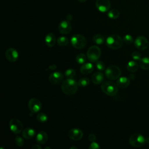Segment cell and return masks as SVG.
Instances as JSON below:
<instances>
[{"label": "cell", "mask_w": 149, "mask_h": 149, "mask_svg": "<svg viewBox=\"0 0 149 149\" xmlns=\"http://www.w3.org/2000/svg\"><path fill=\"white\" fill-rule=\"evenodd\" d=\"M78 83L73 79L67 78L61 84L62 91L66 95H73L75 94L78 88Z\"/></svg>", "instance_id": "obj_1"}, {"label": "cell", "mask_w": 149, "mask_h": 149, "mask_svg": "<svg viewBox=\"0 0 149 149\" xmlns=\"http://www.w3.org/2000/svg\"><path fill=\"white\" fill-rule=\"evenodd\" d=\"M101 89L102 91L109 96H114L118 92L117 84L111 81H105L101 84Z\"/></svg>", "instance_id": "obj_2"}, {"label": "cell", "mask_w": 149, "mask_h": 149, "mask_svg": "<svg viewBox=\"0 0 149 149\" xmlns=\"http://www.w3.org/2000/svg\"><path fill=\"white\" fill-rule=\"evenodd\" d=\"M123 44V39L117 34H112L108 37L106 40V45L113 49H117L122 47Z\"/></svg>", "instance_id": "obj_3"}, {"label": "cell", "mask_w": 149, "mask_h": 149, "mask_svg": "<svg viewBox=\"0 0 149 149\" xmlns=\"http://www.w3.org/2000/svg\"><path fill=\"white\" fill-rule=\"evenodd\" d=\"M105 74L108 79L114 80L120 77L121 70L120 68L116 65H110L105 69Z\"/></svg>", "instance_id": "obj_4"}, {"label": "cell", "mask_w": 149, "mask_h": 149, "mask_svg": "<svg viewBox=\"0 0 149 149\" xmlns=\"http://www.w3.org/2000/svg\"><path fill=\"white\" fill-rule=\"evenodd\" d=\"M70 42L74 48L76 49H82L86 46L87 41L83 35L76 34L71 37Z\"/></svg>", "instance_id": "obj_5"}, {"label": "cell", "mask_w": 149, "mask_h": 149, "mask_svg": "<svg viewBox=\"0 0 149 149\" xmlns=\"http://www.w3.org/2000/svg\"><path fill=\"white\" fill-rule=\"evenodd\" d=\"M101 54L100 48L96 45H93L87 50V58L91 62H96L100 58Z\"/></svg>", "instance_id": "obj_6"}, {"label": "cell", "mask_w": 149, "mask_h": 149, "mask_svg": "<svg viewBox=\"0 0 149 149\" xmlns=\"http://www.w3.org/2000/svg\"><path fill=\"white\" fill-rule=\"evenodd\" d=\"M130 144L134 147H140L146 143L144 136L139 133H134L129 138Z\"/></svg>", "instance_id": "obj_7"}, {"label": "cell", "mask_w": 149, "mask_h": 149, "mask_svg": "<svg viewBox=\"0 0 149 149\" xmlns=\"http://www.w3.org/2000/svg\"><path fill=\"white\" fill-rule=\"evenodd\" d=\"M9 129L15 134H19L23 131V126L22 122L16 118H12L9 122Z\"/></svg>", "instance_id": "obj_8"}, {"label": "cell", "mask_w": 149, "mask_h": 149, "mask_svg": "<svg viewBox=\"0 0 149 149\" xmlns=\"http://www.w3.org/2000/svg\"><path fill=\"white\" fill-rule=\"evenodd\" d=\"M28 107L31 112L37 113L41 110L42 108V104L38 99L32 98L29 101Z\"/></svg>", "instance_id": "obj_9"}, {"label": "cell", "mask_w": 149, "mask_h": 149, "mask_svg": "<svg viewBox=\"0 0 149 149\" xmlns=\"http://www.w3.org/2000/svg\"><path fill=\"white\" fill-rule=\"evenodd\" d=\"M134 46L139 50H145L148 47V41L144 36L137 37L134 41Z\"/></svg>", "instance_id": "obj_10"}, {"label": "cell", "mask_w": 149, "mask_h": 149, "mask_svg": "<svg viewBox=\"0 0 149 149\" xmlns=\"http://www.w3.org/2000/svg\"><path fill=\"white\" fill-rule=\"evenodd\" d=\"M95 6L100 12H106L110 9L111 2L109 0H96Z\"/></svg>", "instance_id": "obj_11"}, {"label": "cell", "mask_w": 149, "mask_h": 149, "mask_svg": "<svg viewBox=\"0 0 149 149\" xmlns=\"http://www.w3.org/2000/svg\"><path fill=\"white\" fill-rule=\"evenodd\" d=\"M64 76L60 72H54L50 74L49 76V81L52 84H58L63 80Z\"/></svg>", "instance_id": "obj_12"}, {"label": "cell", "mask_w": 149, "mask_h": 149, "mask_svg": "<svg viewBox=\"0 0 149 149\" xmlns=\"http://www.w3.org/2000/svg\"><path fill=\"white\" fill-rule=\"evenodd\" d=\"M59 31L63 34H69L72 30V26L69 20H62L58 25Z\"/></svg>", "instance_id": "obj_13"}, {"label": "cell", "mask_w": 149, "mask_h": 149, "mask_svg": "<svg viewBox=\"0 0 149 149\" xmlns=\"http://www.w3.org/2000/svg\"><path fill=\"white\" fill-rule=\"evenodd\" d=\"M83 136V133L82 130L78 128H73L71 129L68 132L69 137L75 141L80 140L81 139Z\"/></svg>", "instance_id": "obj_14"}, {"label": "cell", "mask_w": 149, "mask_h": 149, "mask_svg": "<svg viewBox=\"0 0 149 149\" xmlns=\"http://www.w3.org/2000/svg\"><path fill=\"white\" fill-rule=\"evenodd\" d=\"M5 56L9 62H15L19 58V53L15 48H9L5 52Z\"/></svg>", "instance_id": "obj_15"}, {"label": "cell", "mask_w": 149, "mask_h": 149, "mask_svg": "<svg viewBox=\"0 0 149 149\" xmlns=\"http://www.w3.org/2000/svg\"><path fill=\"white\" fill-rule=\"evenodd\" d=\"M130 81L129 78L127 77L122 76V77H119L118 79L116 81V84L119 88H125L129 86V85L130 84Z\"/></svg>", "instance_id": "obj_16"}, {"label": "cell", "mask_w": 149, "mask_h": 149, "mask_svg": "<svg viewBox=\"0 0 149 149\" xmlns=\"http://www.w3.org/2000/svg\"><path fill=\"white\" fill-rule=\"evenodd\" d=\"M45 44L49 47H52L56 43V38L55 35L52 33H48L45 37Z\"/></svg>", "instance_id": "obj_17"}, {"label": "cell", "mask_w": 149, "mask_h": 149, "mask_svg": "<svg viewBox=\"0 0 149 149\" xmlns=\"http://www.w3.org/2000/svg\"><path fill=\"white\" fill-rule=\"evenodd\" d=\"M93 69H94V66L90 62L82 64V65L80 68L81 73L84 74H90L93 72Z\"/></svg>", "instance_id": "obj_18"}, {"label": "cell", "mask_w": 149, "mask_h": 149, "mask_svg": "<svg viewBox=\"0 0 149 149\" xmlns=\"http://www.w3.org/2000/svg\"><path fill=\"white\" fill-rule=\"evenodd\" d=\"M104 79V74L100 72H95L91 76V80L95 84H101Z\"/></svg>", "instance_id": "obj_19"}, {"label": "cell", "mask_w": 149, "mask_h": 149, "mask_svg": "<svg viewBox=\"0 0 149 149\" xmlns=\"http://www.w3.org/2000/svg\"><path fill=\"white\" fill-rule=\"evenodd\" d=\"M22 136L26 139H31L36 135V131L34 129L31 127H27L23 130Z\"/></svg>", "instance_id": "obj_20"}, {"label": "cell", "mask_w": 149, "mask_h": 149, "mask_svg": "<svg viewBox=\"0 0 149 149\" xmlns=\"http://www.w3.org/2000/svg\"><path fill=\"white\" fill-rule=\"evenodd\" d=\"M48 140L47 133L44 131L39 132L36 135V141L38 144H44Z\"/></svg>", "instance_id": "obj_21"}, {"label": "cell", "mask_w": 149, "mask_h": 149, "mask_svg": "<svg viewBox=\"0 0 149 149\" xmlns=\"http://www.w3.org/2000/svg\"><path fill=\"white\" fill-rule=\"evenodd\" d=\"M139 65L143 70L149 69V58L143 57L139 61Z\"/></svg>", "instance_id": "obj_22"}, {"label": "cell", "mask_w": 149, "mask_h": 149, "mask_svg": "<svg viewBox=\"0 0 149 149\" xmlns=\"http://www.w3.org/2000/svg\"><path fill=\"white\" fill-rule=\"evenodd\" d=\"M127 69L130 72H134L137 70L139 65L135 61H130L127 64Z\"/></svg>", "instance_id": "obj_23"}, {"label": "cell", "mask_w": 149, "mask_h": 149, "mask_svg": "<svg viewBox=\"0 0 149 149\" xmlns=\"http://www.w3.org/2000/svg\"><path fill=\"white\" fill-rule=\"evenodd\" d=\"M93 41L96 44L101 45L104 42L105 38L102 35L100 34H97L93 36Z\"/></svg>", "instance_id": "obj_24"}, {"label": "cell", "mask_w": 149, "mask_h": 149, "mask_svg": "<svg viewBox=\"0 0 149 149\" xmlns=\"http://www.w3.org/2000/svg\"><path fill=\"white\" fill-rule=\"evenodd\" d=\"M120 13L119 11L117 9H113L110 10H109L107 13V16H108L109 18L112 19H116L119 16Z\"/></svg>", "instance_id": "obj_25"}, {"label": "cell", "mask_w": 149, "mask_h": 149, "mask_svg": "<svg viewBox=\"0 0 149 149\" xmlns=\"http://www.w3.org/2000/svg\"><path fill=\"white\" fill-rule=\"evenodd\" d=\"M57 43L60 46H65L69 42V39L64 36H61L59 37L57 39Z\"/></svg>", "instance_id": "obj_26"}, {"label": "cell", "mask_w": 149, "mask_h": 149, "mask_svg": "<svg viewBox=\"0 0 149 149\" xmlns=\"http://www.w3.org/2000/svg\"><path fill=\"white\" fill-rule=\"evenodd\" d=\"M36 119L39 122L41 123H44L47 121L48 120V116L47 115L43 113V112H40L37 114L36 116Z\"/></svg>", "instance_id": "obj_27"}, {"label": "cell", "mask_w": 149, "mask_h": 149, "mask_svg": "<svg viewBox=\"0 0 149 149\" xmlns=\"http://www.w3.org/2000/svg\"><path fill=\"white\" fill-rule=\"evenodd\" d=\"M87 58L84 54H79L76 57V61L79 64H84L86 61Z\"/></svg>", "instance_id": "obj_28"}, {"label": "cell", "mask_w": 149, "mask_h": 149, "mask_svg": "<svg viewBox=\"0 0 149 149\" xmlns=\"http://www.w3.org/2000/svg\"><path fill=\"white\" fill-rule=\"evenodd\" d=\"M78 85L80 87H86L87 86L89 83H90V80L89 79L87 78V77H82L81 78L79 81H78Z\"/></svg>", "instance_id": "obj_29"}, {"label": "cell", "mask_w": 149, "mask_h": 149, "mask_svg": "<svg viewBox=\"0 0 149 149\" xmlns=\"http://www.w3.org/2000/svg\"><path fill=\"white\" fill-rule=\"evenodd\" d=\"M65 75L67 78L73 79L76 75V72L73 69H68L65 72Z\"/></svg>", "instance_id": "obj_30"}, {"label": "cell", "mask_w": 149, "mask_h": 149, "mask_svg": "<svg viewBox=\"0 0 149 149\" xmlns=\"http://www.w3.org/2000/svg\"><path fill=\"white\" fill-rule=\"evenodd\" d=\"M14 141H15V144L18 147L23 146L24 144V143L23 139L19 136H17L15 137Z\"/></svg>", "instance_id": "obj_31"}, {"label": "cell", "mask_w": 149, "mask_h": 149, "mask_svg": "<svg viewBox=\"0 0 149 149\" xmlns=\"http://www.w3.org/2000/svg\"><path fill=\"white\" fill-rule=\"evenodd\" d=\"M123 42L127 44H130L134 41L133 37L130 34L125 35L123 38Z\"/></svg>", "instance_id": "obj_32"}, {"label": "cell", "mask_w": 149, "mask_h": 149, "mask_svg": "<svg viewBox=\"0 0 149 149\" xmlns=\"http://www.w3.org/2000/svg\"><path fill=\"white\" fill-rule=\"evenodd\" d=\"M95 65L97 69L100 71H103L105 69V65L104 63L101 61H97L95 62Z\"/></svg>", "instance_id": "obj_33"}, {"label": "cell", "mask_w": 149, "mask_h": 149, "mask_svg": "<svg viewBox=\"0 0 149 149\" xmlns=\"http://www.w3.org/2000/svg\"><path fill=\"white\" fill-rule=\"evenodd\" d=\"M132 58L134 61H140L141 58V54L137 51H134L132 54Z\"/></svg>", "instance_id": "obj_34"}, {"label": "cell", "mask_w": 149, "mask_h": 149, "mask_svg": "<svg viewBox=\"0 0 149 149\" xmlns=\"http://www.w3.org/2000/svg\"><path fill=\"white\" fill-rule=\"evenodd\" d=\"M89 149H100V146L99 145L98 143H97V142L93 141L91 142V143L90 144V145L88 147Z\"/></svg>", "instance_id": "obj_35"}, {"label": "cell", "mask_w": 149, "mask_h": 149, "mask_svg": "<svg viewBox=\"0 0 149 149\" xmlns=\"http://www.w3.org/2000/svg\"><path fill=\"white\" fill-rule=\"evenodd\" d=\"M88 140L91 142L94 141L96 140V136L94 134L91 133L88 136Z\"/></svg>", "instance_id": "obj_36"}, {"label": "cell", "mask_w": 149, "mask_h": 149, "mask_svg": "<svg viewBox=\"0 0 149 149\" xmlns=\"http://www.w3.org/2000/svg\"><path fill=\"white\" fill-rule=\"evenodd\" d=\"M31 148L32 149H40V148H41V147L40 145V144H34L33 146H32Z\"/></svg>", "instance_id": "obj_37"}, {"label": "cell", "mask_w": 149, "mask_h": 149, "mask_svg": "<svg viewBox=\"0 0 149 149\" xmlns=\"http://www.w3.org/2000/svg\"><path fill=\"white\" fill-rule=\"evenodd\" d=\"M56 68V66L55 65H50V66H49V69L50 70H55Z\"/></svg>", "instance_id": "obj_38"}, {"label": "cell", "mask_w": 149, "mask_h": 149, "mask_svg": "<svg viewBox=\"0 0 149 149\" xmlns=\"http://www.w3.org/2000/svg\"><path fill=\"white\" fill-rule=\"evenodd\" d=\"M79 2H85L86 1H87V0H78Z\"/></svg>", "instance_id": "obj_39"}, {"label": "cell", "mask_w": 149, "mask_h": 149, "mask_svg": "<svg viewBox=\"0 0 149 149\" xmlns=\"http://www.w3.org/2000/svg\"><path fill=\"white\" fill-rule=\"evenodd\" d=\"M72 148H76V149H77V147H70V149H72Z\"/></svg>", "instance_id": "obj_40"}, {"label": "cell", "mask_w": 149, "mask_h": 149, "mask_svg": "<svg viewBox=\"0 0 149 149\" xmlns=\"http://www.w3.org/2000/svg\"><path fill=\"white\" fill-rule=\"evenodd\" d=\"M47 148H49V149H51V147H45V149H47Z\"/></svg>", "instance_id": "obj_41"}]
</instances>
